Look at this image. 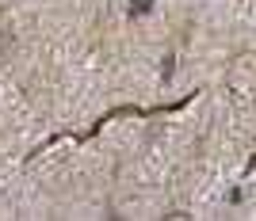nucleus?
I'll return each instance as SVG.
<instances>
[{"instance_id": "nucleus-1", "label": "nucleus", "mask_w": 256, "mask_h": 221, "mask_svg": "<svg viewBox=\"0 0 256 221\" xmlns=\"http://www.w3.org/2000/svg\"><path fill=\"white\" fill-rule=\"evenodd\" d=\"M153 0H138V4H130V15H142V11H150Z\"/></svg>"}]
</instances>
